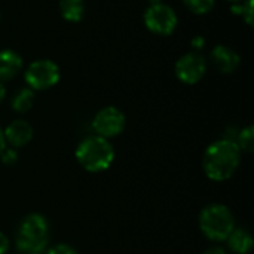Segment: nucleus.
I'll return each mask as SVG.
<instances>
[{
    "mask_svg": "<svg viewBox=\"0 0 254 254\" xmlns=\"http://www.w3.org/2000/svg\"><path fill=\"white\" fill-rule=\"evenodd\" d=\"M210 60L213 63V65L225 74H231L234 73L240 64H241V58L240 55L229 46L226 45H217L213 48V51L210 52Z\"/></svg>",
    "mask_w": 254,
    "mask_h": 254,
    "instance_id": "nucleus-9",
    "label": "nucleus"
},
{
    "mask_svg": "<svg viewBox=\"0 0 254 254\" xmlns=\"http://www.w3.org/2000/svg\"><path fill=\"white\" fill-rule=\"evenodd\" d=\"M190 45H192V48H193L195 52H199V51L204 48V45H205V39H204L202 36H195V37L190 40Z\"/></svg>",
    "mask_w": 254,
    "mask_h": 254,
    "instance_id": "nucleus-20",
    "label": "nucleus"
},
{
    "mask_svg": "<svg viewBox=\"0 0 254 254\" xmlns=\"http://www.w3.org/2000/svg\"><path fill=\"white\" fill-rule=\"evenodd\" d=\"M204 254H226V252L222 249V247H210V249H207L205 252H204Z\"/></svg>",
    "mask_w": 254,
    "mask_h": 254,
    "instance_id": "nucleus-22",
    "label": "nucleus"
},
{
    "mask_svg": "<svg viewBox=\"0 0 254 254\" xmlns=\"http://www.w3.org/2000/svg\"><path fill=\"white\" fill-rule=\"evenodd\" d=\"M174 73L182 83L195 85L205 76L207 61L199 52H188L177 60L174 65Z\"/></svg>",
    "mask_w": 254,
    "mask_h": 254,
    "instance_id": "nucleus-8",
    "label": "nucleus"
},
{
    "mask_svg": "<svg viewBox=\"0 0 254 254\" xmlns=\"http://www.w3.org/2000/svg\"><path fill=\"white\" fill-rule=\"evenodd\" d=\"M0 19H1V13H0Z\"/></svg>",
    "mask_w": 254,
    "mask_h": 254,
    "instance_id": "nucleus-28",
    "label": "nucleus"
},
{
    "mask_svg": "<svg viewBox=\"0 0 254 254\" xmlns=\"http://www.w3.org/2000/svg\"><path fill=\"white\" fill-rule=\"evenodd\" d=\"M228 1H231L234 4V3H240V1H244V0H228Z\"/></svg>",
    "mask_w": 254,
    "mask_h": 254,
    "instance_id": "nucleus-25",
    "label": "nucleus"
},
{
    "mask_svg": "<svg viewBox=\"0 0 254 254\" xmlns=\"http://www.w3.org/2000/svg\"><path fill=\"white\" fill-rule=\"evenodd\" d=\"M149 1H150V4H152V3H159V1H162V0H149Z\"/></svg>",
    "mask_w": 254,
    "mask_h": 254,
    "instance_id": "nucleus-27",
    "label": "nucleus"
},
{
    "mask_svg": "<svg viewBox=\"0 0 254 254\" xmlns=\"http://www.w3.org/2000/svg\"><path fill=\"white\" fill-rule=\"evenodd\" d=\"M33 104H34V91L30 89L28 86L18 89L10 101V106L16 113H27L33 107Z\"/></svg>",
    "mask_w": 254,
    "mask_h": 254,
    "instance_id": "nucleus-14",
    "label": "nucleus"
},
{
    "mask_svg": "<svg viewBox=\"0 0 254 254\" xmlns=\"http://www.w3.org/2000/svg\"><path fill=\"white\" fill-rule=\"evenodd\" d=\"M4 97H6V88H4V85L0 82V104H1V101L4 100Z\"/></svg>",
    "mask_w": 254,
    "mask_h": 254,
    "instance_id": "nucleus-24",
    "label": "nucleus"
},
{
    "mask_svg": "<svg viewBox=\"0 0 254 254\" xmlns=\"http://www.w3.org/2000/svg\"><path fill=\"white\" fill-rule=\"evenodd\" d=\"M199 229L211 241H226L235 229V217L223 204H210L199 214Z\"/></svg>",
    "mask_w": 254,
    "mask_h": 254,
    "instance_id": "nucleus-3",
    "label": "nucleus"
},
{
    "mask_svg": "<svg viewBox=\"0 0 254 254\" xmlns=\"http://www.w3.org/2000/svg\"><path fill=\"white\" fill-rule=\"evenodd\" d=\"M24 61L22 57L12 49L0 51V82H7L16 77V74L22 70Z\"/></svg>",
    "mask_w": 254,
    "mask_h": 254,
    "instance_id": "nucleus-11",
    "label": "nucleus"
},
{
    "mask_svg": "<svg viewBox=\"0 0 254 254\" xmlns=\"http://www.w3.org/2000/svg\"><path fill=\"white\" fill-rule=\"evenodd\" d=\"M46 254H77L76 253V250L71 247V246H68V244H57V246H54L49 252Z\"/></svg>",
    "mask_w": 254,
    "mask_h": 254,
    "instance_id": "nucleus-19",
    "label": "nucleus"
},
{
    "mask_svg": "<svg viewBox=\"0 0 254 254\" xmlns=\"http://www.w3.org/2000/svg\"><path fill=\"white\" fill-rule=\"evenodd\" d=\"M61 16L68 22H80L85 16V0H60Z\"/></svg>",
    "mask_w": 254,
    "mask_h": 254,
    "instance_id": "nucleus-13",
    "label": "nucleus"
},
{
    "mask_svg": "<svg viewBox=\"0 0 254 254\" xmlns=\"http://www.w3.org/2000/svg\"><path fill=\"white\" fill-rule=\"evenodd\" d=\"M144 25L147 27L149 31H152L153 34L158 36H170L176 31L177 24H179V18L176 10L159 1V3H152L143 16Z\"/></svg>",
    "mask_w": 254,
    "mask_h": 254,
    "instance_id": "nucleus-5",
    "label": "nucleus"
},
{
    "mask_svg": "<svg viewBox=\"0 0 254 254\" xmlns=\"http://www.w3.org/2000/svg\"><path fill=\"white\" fill-rule=\"evenodd\" d=\"M241 150L235 141L220 138L211 143L202 158V168L205 176L214 182H225L231 179L240 167Z\"/></svg>",
    "mask_w": 254,
    "mask_h": 254,
    "instance_id": "nucleus-1",
    "label": "nucleus"
},
{
    "mask_svg": "<svg viewBox=\"0 0 254 254\" xmlns=\"http://www.w3.org/2000/svg\"><path fill=\"white\" fill-rule=\"evenodd\" d=\"M3 134L6 143H9L13 149H18V147H24L31 141L33 127L24 119H15L6 127Z\"/></svg>",
    "mask_w": 254,
    "mask_h": 254,
    "instance_id": "nucleus-10",
    "label": "nucleus"
},
{
    "mask_svg": "<svg viewBox=\"0 0 254 254\" xmlns=\"http://www.w3.org/2000/svg\"><path fill=\"white\" fill-rule=\"evenodd\" d=\"M244 21L252 25L253 24V0H246L244 1V9H243V15Z\"/></svg>",
    "mask_w": 254,
    "mask_h": 254,
    "instance_id": "nucleus-18",
    "label": "nucleus"
},
{
    "mask_svg": "<svg viewBox=\"0 0 254 254\" xmlns=\"http://www.w3.org/2000/svg\"><path fill=\"white\" fill-rule=\"evenodd\" d=\"M0 159H1V162L4 165H13L18 161V152H16V149H13V147L4 149L0 153Z\"/></svg>",
    "mask_w": 254,
    "mask_h": 254,
    "instance_id": "nucleus-17",
    "label": "nucleus"
},
{
    "mask_svg": "<svg viewBox=\"0 0 254 254\" xmlns=\"http://www.w3.org/2000/svg\"><path fill=\"white\" fill-rule=\"evenodd\" d=\"M60 67L51 60H36L24 73V79L33 91H46L55 86L60 82Z\"/></svg>",
    "mask_w": 254,
    "mask_h": 254,
    "instance_id": "nucleus-6",
    "label": "nucleus"
},
{
    "mask_svg": "<svg viewBox=\"0 0 254 254\" xmlns=\"http://www.w3.org/2000/svg\"><path fill=\"white\" fill-rule=\"evenodd\" d=\"M49 240L48 220L37 213H31L22 219L16 232V249L22 253L45 250Z\"/></svg>",
    "mask_w": 254,
    "mask_h": 254,
    "instance_id": "nucleus-4",
    "label": "nucleus"
},
{
    "mask_svg": "<svg viewBox=\"0 0 254 254\" xmlns=\"http://www.w3.org/2000/svg\"><path fill=\"white\" fill-rule=\"evenodd\" d=\"M125 115L115 106H107L97 112V115L92 119V129L95 131V135H100L103 138H112L119 135L125 128Z\"/></svg>",
    "mask_w": 254,
    "mask_h": 254,
    "instance_id": "nucleus-7",
    "label": "nucleus"
},
{
    "mask_svg": "<svg viewBox=\"0 0 254 254\" xmlns=\"http://www.w3.org/2000/svg\"><path fill=\"white\" fill-rule=\"evenodd\" d=\"M182 1L185 3V6L190 12H193L196 15L208 13L214 7V4H216V0H182Z\"/></svg>",
    "mask_w": 254,
    "mask_h": 254,
    "instance_id": "nucleus-16",
    "label": "nucleus"
},
{
    "mask_svg": "<svg viewBox=\"0 0 254 254\" xmlns=\"http://www.w3.org/2000/svg\"><path fill=\"white\" fill-rule=\"evenodd\" d=\"M228 247L235 254H249L253 249V238L246 229H234L226 238Z\"/></svg>",
    "mask_w": 254,
    "mask_h": 254,
    "instance_id": "nucleus-12",
    "label": "nucleus"
},
{
    "mask_svg": "<svg viewBox=\"0 0 254 254\" xmlns=\"http://www.w3.org/2000/svg\"><path fill=\"white\" fill-rule=\"evenodd\" d=\"M27 254H46V253H43V250H40V252H33V253H27Z\"/></svg>",
    "mask_w": 254,
    "mask_h": 254,
    "instance_id": "nucleus-26",
    "label": "nucleus"
},
{
    "mask_svg": "<svg viewBox=\"0 0 254 254\" xmlns=\"http://www.w3.org/2000/svg\"><path fill=\"white\" fill-rule=\"evenodd\" d=\"M7 250H9V240L3 232H0V254H4Z\"/></svg>",
    "mask_w": 254,
    "mask_h": 254,
    "instance_id": "nucleus-21",
    "label": "nucleus"
},
{
    "mask_svg": "<svg viewBox=\"0 0 254 254\" xmlns=\"http://www.w3.org/2000/svg\"><path fill=\"white\" fill-rule=\"evenodd\" d=\"M6 149V140H4V134H3V129L0 127V153Z\"/></svg>",
    "mask_w": 254,
    "mask_h": 254,
    "instance_id": "nucleus-23",
    "label": "nucleus"
},
{
    "mask_svg": "<svg viewBox=\"0 0 254 254\" xmlns=\"http://www.w3.org/2000/svg\"><path fill=\"white\" fill-rule=\"evenodd\" d=\"M76 159L89 173L106 171L115 161V149L107 138L91 135L83 138L76 147Z\"/></svg>",
    "mask_w": 254,
    "mask_h": 254,
    "instance_id": "nucleus-2",
    "label": "nucleus"
},
{
    "mask_svg": "<svg viewBox=\"0 0 254 254\" xmlns=\"http://www.w3.org/2000/svg\"><path fill=\"white\" fill-rule=\"evenodd\" d=\"M237 146L240 147L241 152H247V153H252L254 147V128L250 127H246L243 128L241 131H238V135H237V140H235Z\"/></svg>",
    "mask_w": 254,
    "mask_h": 254,
    "instance_id": "nucleus-15",
    "label": "nucleus"
}]
</instances>
